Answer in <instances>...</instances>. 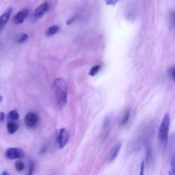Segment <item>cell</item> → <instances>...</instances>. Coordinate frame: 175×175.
<instances>
[{
  "label": "cell",
  "instance_id": "16",
  "mask_svg": "<svg viewBox=\"0 0 175 175\" xmlns=\"http://www.w3.org/2000/svg\"><path fill=\"white\" fill-rule=\"evenodd\" d=\"M28 35L26 34H23L21 35H20V36L17 38V42L19 44H21V43H24L25 41H26V40H28Z\"/></svg>",
  "mask_w": 175,
  "mask_h": 175
},
{
  "label": "cell",
  "instance_id": "11",
  "mask_svg": "<svg viewBox=\"0 0 175 175\" xmlns=\"http://www.w3.org/2000/svg\"><path fill=\"white\" fill-rule=\"evenodd\" d=\"M59 27L57 25H53L51 26L50 28H48V30L46 32V35L47 36H54L56 33H58V32L59 31Z\"/></svg>",
  "mask_w": 175,
  "mask_h": 175
},
{
  "label": "cell",
  "instance_id": "22",
  "mask_svg": "<svg viewBox=\"0 0 175 175\" xmlns=\"http://www.w3.org/2000/svg\"><path fill=\"white\" fill-rule=\"evenodd\" d=\"M34 170V164H32L30 166V173H29V174H32V172Z\"/></svg>",
  "mask_w": 175,
  "mask_h": 175
},
{
  "label": "cell",
  "instance_id": "12",
  "mask_svg": "<svg viewBox=\"0 0 175 175\" xmlns=\"http://www.w3.org/2000/svg\"><path fill=\"white\" fill-rule=\"evenodd\" d=\"M8 117L11 121H17L19 118V114L17 110H11L10 112L8 113Z\"/></svg>",
  "mask_w": 175,
  "mask_h": 175
},
{
  "label": "cell",
  "instance_id": "2",
  "mask_svg": "<svg viewBox=\"0 0 175 175\" xmlns=\"http://www.w3.org/2000/svg\"><path fill=\"white\" fill-rule=\"evenodd\" d=\"M170 124V115H169V114L166 113L164 114V117H163L159 130V140L164 147H166V144H167Z\"/></svg>",
  "mask_w": 175,
  "mask_h": 175
},
{
  "label": "cell",
  "instance_id": "21",
  "mask_svg": "<svg viewBox=\"0 0 175 175\" xmlns=\"http://www.w3.org/2000/svg\"><path fill=\"white\" fill-rule=\"evenodd\" d=\"M144 162L142 163V166H141V172H140V174L142 175L144 174Z\"/></svg>",
  "mask_w": 175,
  "mask_h": 175
},
{
  "label": "cell",
  "instance_id": "9",
  "mask_svg": "<svg viewBox=\"0 0 175 175\" xmlns=\"http://www.w3.org/2000/svg\"><path fill=\"white\" fill-rule=\"evenodd\" d=\"M12 11H13V9H12L11 8H9L2 14L1 17H0V29H2L4 27L8 21V20H9L10 17L11 15Z\"/></svg>",
  "mask_w": 175,
  "mask_h": 175
},
{
  "label": "cell",
  "instance_id": "15",
  "mask_svg": "<svg viewBox=\"0 0 175 175\" xmlns=\"http://www.w3.org/2000/svg\"><path fill=\"white\" fill-rule=\"evenodd\" d=\"M129 118H130V111L127 110L125 113L123 118H122V120L121 121V125H124L126 124L127 122H128V121L129 120Z\"/></svg>",
  "mask_w": 175,
  "mask_h": 175
},
{
  "label": "cell",
  "instance_id": "3",
  "mask_svg": "<svg viewBox=\"0 0 175 175\" xmlns=\"http://www.w3.org/2000/svg\"><path fill=\"white\" fill-rule=\"evenodd\" d=\"M25 154L23 151L18 148H8L6 152V157L9 159H21L24 157Z\"/></svg>",
  "mask_w": 175,
  "mask_h": 175
},
{
  "label": "cell",
  "instance_id": "6",
  "mask_svg": "<svg viewBox=\"0 0 175 175\" xmlns=\"http://www.w3.org/2000/svg\"><path fill=\"white\" fill-rule=\"evenodd\" d=\"M29 14V10L28 9H23L21 11H19V13H17L14 17H13V21L15 24L19 25L21 24L25 19L27 18Z\"/></svg>",
  "mask_w": 175,
  "mask_h": 175
},
{
  "label": "cell",
  "instance_id": "18",
  "mask_svg": "<svg viewBox=\"0 0 175 175\" xmlns=\"http://www.w3.org/2000/svg\"><path fill=\"white\" fill-rule=\"evenodd\" d=\"M118 0H105L106 2V4L107 5H110V6H114L115 5L116 3L118 2Z\"/></svg>",
  "mask_w": 175,
  "mask_h": 175
},
{
  "label": "cell",
  "instance_id": "4",
  "mask_svg": "<svg viewBox=\"0 0 175 175\" xmlns=\"http://www.w3.org/2000/svg\"><path fill=\"white\" fill-rule=\"evenodd\" d=\"M69 140V134L65 129H61L57 137L58 147L60 148H63L67 144Z\"/></svg>",
  "mask_w": 175,
  "mask_h": 175
},
{
  "label": "cell",
  "instance_id": "17",
  "mask_svg": "<svg viewBox=\"0 0 175 175\" xmlns=\"http://www.w3.org/2000/svg\"><path fill=\"white\" fill-rule=\"evenodd\" d=\"M174 72H175V69H174V66H173L170 67L167 71L168 77L171 78L173 81L174 80Z\"/></svg>",
  "mask_w": 175,
  "mask_h": 175
},
{
  "label": "cell",
  "instance_id": "19",
  "mask_svg": "<svg viewBox=\"0 0 175 175\" xmlns=\"http://www.w3.org/2000/svg\"><path fill=\"white\" fill-rule=\"evenodd\" d=\"M4 118H5V114L4 112H0V123H2V122L4 121Z\"/></svg>",
  "mask_w": 175,
  "mask_h": 175
},
{
  "label": "cell",
  "instance_id": "5",
  "mask_svg": "<svg viewBox=\"0 0 175 175\" xmlns=\"http://www.w3.org/2000/svg\"><path fill=\"white\" fill-rule=\"evenodd\" d=\"M24 122L28 128H33L39 122V116L34 112H30L25 115Z\"/></svg>",
  "mask_w": 175,
  "mask_h": 175
},
{
  "label": "cell",
  "instance_id": "1",
  "mask_svg": "<svg viewBox=\"0 0 175 175\" xmlns=\"http://www.w3.org/2000/svg\"><path fill=\"white\" fill-rule=\"evenodd\" d=\"M55 97L60 107H63L67 103L68 86L65 80L62 78L55 79L53 84Z\"/></svg>",
  "mask_w": 175,
  "mask_h": 175
},
{
  "label": "cell",
  "instance_id": "7",
  "mask_svg": "<svg viewBox=\"0 0 175 175\" xmlns=\"http://www.w3.org/2000/svg\"><path fill=\"white\" fill-rule=\"evenodd\" d=\"M48 8H49V4L47 2H44L41 5H40L34 11V19H39L40 18H41L44 14L46 13V12L47 11Z\"/></svg>",
  "mask_w": 175,
  "mask_h": 175
},
{
  "label": "cell",
  "instance_id": "8",
  "mask_svg": "<svg viewBox=\"0 0 175 175\" xmlns=\"http://www.w3.org/2000/svg\"><path fill=\"white\" fill-rule=\"evenodd\" d=\"M121 146L122 144L120 142L116 143V144L114 146L109 154V157H108L109 162H112L113 161H114V160L116 159V158L118 155L119 152H120V151L121 149Z\"/></svg>",
  "mask_w": 175,
  "mask_h": 175
},
{
  "label": "cell",
  "instance_id": "13",
  "mask_svg": "<svg viewBox=\"0 0 175 175\" xmlns=\"http://www.w3.org/2000/svg\"><path fill=\"white\" fill-rule=\"evenodd\" d=\"M100 69H101L100 65H96L95 66H93L89 72V75L90 76H92V77L95 76V75H97L99 72V71H100Z\"/></svg>",
  "mask_w": 175,
  "mask_h": 175
},
{
  "label": "cell",
  "instance_id": "14",
  "mask_svg": "<svg viewBox=\"0 0 175 175\" xmlns=\"http://www.w3.org/2000/svg\"><path fill=\"white\" fill-rule=\"evenodd\" d=\"M15 169L17 172H22L25 169V164L22 161H17L15 163Z\"/></svg>",
  "mask_w": 175,
  "mask_h": 175
},
{
  "label": "cell",
  "instance_id": "23",
  "mask_svg": "<svg viewBox=\"0 0 175 175\" xmlns=\"http://www.w3.org/2000/svg\"><path fill=\"white\" fill-rule=\"evenodd\" d=\"M2 175H7V174H8V173H7L6 171H4V172H3V173H2Z\"/></svg>",
  "mask_w": 175,
  "mask_h": 175
},
{
  "label": "cell",
  "instance_id": "24",
  "mask_svg": "<svg viewBox=\"0 0 175 175\" xmlns=\"http://www.w3.org/2000/svg\"><path fill=\"white\" fill-rule=\"evenodd\" d=\"M3 101V97L2 95H0V102Z\"/></svg>",
  "mask_w": 175,
  "mask_h": 175
},
{
  "label": "cell",
  "instance_id": "10",
  "mask_svg": "<svg viewBox=\"0 0 175 175\" xmlns=\"http://www.w3.org/2000/svg\"><path fill=\"white\" fill-rule=\"evenodd\" d=\"M19 129V125L14 122H8L7 124V129L9 134H14Z\"/></svg>",
  "mask_w": 175,
  "mask_h": 175
},
{
  "label": "cell",
  "instance_id": "20",
  "mask_svg": "<svg viewBox=\"0 0 175 175\" xmlns=\"http://www.w3.org/2000/svg\"><path fill=\"white\" fill-rule=\"evenodd\" d=\"M75 17H72L71 19H69L68 21H67L66 23H67V25H71L73 23V21H75Z\"/></svg>",
  "mask_w": 175,
  "mask_h": 175
}]
</instances>
